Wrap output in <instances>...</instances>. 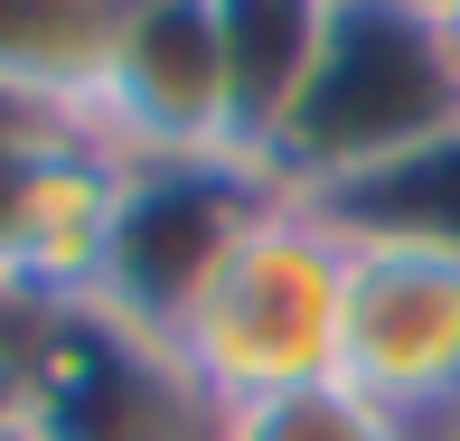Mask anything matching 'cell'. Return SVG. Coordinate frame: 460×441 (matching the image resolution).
<instances>
[{"instance_id": "6da1fadb", "label": "cell", "mask_w": 460, "mask_h": 441, "mask_svg": "<svg viewBox=\"0 0 460 441\" xmlns=\"http://www.w3.org/2000/svg\"><path fill=\"white\" fill-rule=\"evenodd\" d=\"M339 320H348V235L310 198H282L226 244V263L179 310L170 366L207 404H263V394L339 375Z\"/></svg>"}, {"instance_id": "7a4b0ae2", "label": "cell", "mask_w": 460, "mask_h": 441, "mask_svg": "<svg viewBox=\"0 0 460 441\" xmlns=\"http://www.w3.org/2000/svg\"><path fill=\"white\" fill-rule=\"evenodd\" d=\"M451 122H460V57L442 10L432 0H329L320 66H310L263 170L291 198H320L358 170H385L394 151L451 132Z\"/></svg>"}, {"instance_id": "3957f363", "label": "cell", "mask_w": 460, "mask_h": 441, "mask_svg": "<svg viewBox=\"0 0 460 441\" xmlns=\"http://www.w3.org/2000/svg\"><path fill=\"white\" fill-rule=\"evenodd\" d=\"M282 198V179L244 151H179V160H122L113 235H103V272L85 310H103L132 339H170L198 282L226 263V244Z\"/></svg>"}, {"instance_id": "277c9868", "label": "cell", "mask_w": 460, "mask_h": 441, "mask_svg": "<svg viewBox=\"0 0 460 441\" xmlns=\"http://www.w3.org/2000/svg\"><path fill=\"white\" fill-rule=\"evenodd\" d=\"M339 375L413 441L460 432V254L451 244H348Z\"/></svg>"}, {"instance_id": "5b68a950", "label": "cell", "mask_w": 460, "mask_h": 441, "mask_svg": "<svg viewBox=\"0 0 460 441\" xmlns=\"http://www.w3.org/2000/svg\"><path fill=\"white\" fill-rule=\"evenodd\" d=\"M94 132L122 160L235 151V94H226V48L207 0H122L113 10Z\"/></svg>"}, {"instance_id": "8992f818", "label": "cell", "mask_w": 460, "mask_h": 441, "mask_svg": "<svg viewBox=\"0 0 460 441\" xmlns=\"http://www.w3.org/2000/svg\"><path fill=\"white\" fill-rule=\"evenodd\" d=\"M122 198V151L103 132L0 141V301L66 310L94 291Z\"/></svg>"}, {"instance_id": "52a82bcc", "label": "cell", "mask_w": 460, "mask_h": 441, "mask_svg": "<svg viewBox=\"0 0 460 441\" xmlns=\"http://www.w3.org/2000/svg\"><path fill=\"white\" fill-rule=\"evenodd\" d=\"M226 48V94H235V151L273 160L291 103H301L310 66L329 38V0H207Z\"/></svg>"}, {"instance_id": "ba28073f", "label": "cell", "mask_w": 460, "mask_h": 441, "mask_svg": "<svg viewBox=\"0 0 460 441\" xmlns=\"http://www.w3.org/2000/svg\"><path fill=\"white\" fill-rule=\"evenodd\" d=\"M310 207L348 244H451L460 254V122L413 141V151H394L385 170H358V179L320 188Z\"/></svg>"}, {"instance_id": "9c48e42d", "label": "cell", "mask_w": 460, "mask_h": 441, "mask_svg": "<svg viewBox=\"0 0 460 441\" xmlns=\"http://www.w3.org/2000/svg\"><path fill=\"white\" fill-rule=\"evenodd\" d=\"M113 10L122 0H0V85L57 103V113H75V122H94Z\"/></svg>"}, {"instance_id": "30bf717a", "label": "cell", "mask_w": 460, "mask_h": 441, "mask_svg": "<svg viewBox=\"0 0 460 441\" xmlns=\"http://www.w3.org/2000/svg\"><path fill=\"white\" fill-rule=\"evenodd\" d=\"M217 441H413L394 413H376L348 375H320V385L263 394V404H226Z\"/></svg>"}, {"instance_id": "8fae6325", "label": "cell", "mask_w": 460, "mask_h": 441, "mask_svg": "<svg viewBox=\"0 0 460 441\" xmlns=\"http://www.w3.org/2000/svg\"><path fill=\"white\" fill-rule=\"evenodd\" d=\"M48 366H38V310L0 320V441H48Z\"/></svg>"}, {"instance_id": "7c38bea8", "label": "cell", "mask_w": 460, "mask_h": 441, "mask_svg": "<svg viewBox=\"0 0 460 441\" xmlns=\"http://www.w3.org/2000/svg\"><path fill=\"white\" fill-rule=\"evenodd\" d=\"M432 10H442V29H451V57H460V0H432Z\"/></svg>"}, {"instance_id": "4fadbf2b", "label": "cell", "mask_w": 460, "mask_h": 441, "mask_svg": "<svg viewBox=\"0 0 460 441\" xmlns=\"http://www.w3.org/2000/svg\"><path fill=\"white\" fill-rule=\"evenodd\" d=\"M451 441H460V432H451Z\"/></svg>"}]
</instances>
